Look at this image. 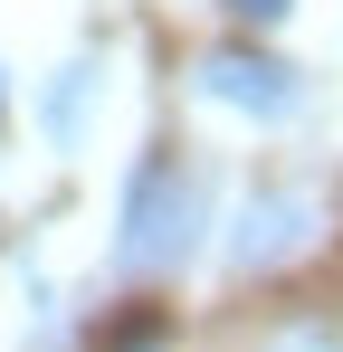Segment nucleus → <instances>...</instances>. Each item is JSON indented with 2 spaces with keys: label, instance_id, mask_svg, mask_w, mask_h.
Returning a JSON list of instances; mask_svg holds the SVG:
<instances>
[{
  "label": "nucleus",
  "instance_id": "f257e3e1",
  "mask_svg": "<svg viewBox=\"0 0 343 352\" xmlns=\"http://www.w3.org/2000/svg\"><path fill=\"white\" fill-rule=\"evenodd\" d=\"M200 248V181L181 172L172 153H143L134 181H124V229H114V267H143L163 276Z\"/></svg>",
  "mask_w": 343,
  "mask_h": 352
},
{
  "label": "nucleus",
  "instance_id": "f03ea898",
  "mask_svg": "<svg viewBox=\"0 0 343 352\" xmlns=\"http://www.w3.org/2000/svg\"><path fill=\"white\" fill-rule=\"evenodd\" d=\"M200 96L229 105V115L286 124L295 105H305V76H295L286 58H267V48H210V58H200Z\"/></svg>",
  "mask_w": 343,
  "mask_h": 352
},
{
  "label": "nucleus",
  "instance_id": "7ed1b4c3",
  "mask_svg": "<svg viewBox=\"0 0 343 352\" xmlns=\"http://www.w3.org/2000/svg\"><path fill=\"white\" fill-rule=\"evenodd\" d=\"M305 248H315V200L305 190H258L238 210V229H229V267L238 276H267V267L305 257Z\"/></svg>",
  "mask_w": 343,
  "mask_h": 352
},
{
  "label": "nucleus",
  "instance_id": "20e7f679",
  "mask_svg": "<svg viewBox=\"0 0 343 352\" xmlns=\"http://www.w3.org/2000/svg\"><path fill=\"white\" fill-rule=\"evenodd\" d=\"M86 96H96V67L76 58V67L48 86V105H39V124H48V143H57V153H76V133H86Z\"/></svg>",
  "mask_w": 343,
  "mask_h": 352
},
{
  "label": "nucleus",
  "instance_id": "39448f33",
  "mask_svg": "<svg viewBox=\"0 0 343 352\" xmlns=\"http://www.w3.org/2000/svg\"><path fill=\"white\" fill-rule=\"evenodd\" d=\"M286 10H295V0H229V19H238V29H277Z\"/></svg>",
  "mask_w": 343,
  "mask_h": 352
},
{
  "label": "nucleus",
  "instance_id": "423d86ee",
  "mask_svg": "<svg viewBox=\"0 0 343 352\" xmlns=\"http://www.w3.org/2000/svg\"><path fill=\"white\" fill-rule=\"evenodd\" d=\"M0 96H10V86H0Z\"/></svg>",
  "mask_w": 343,
  "mask_h": 352
}]
</instances>
